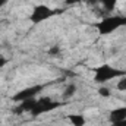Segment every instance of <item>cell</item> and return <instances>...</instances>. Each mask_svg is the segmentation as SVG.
<instances>
[{"label":"cell","instance_id":"3957f363","mask_svg":"<svg viewBox=\"0 0 126 126\" xmlns=\"http://www.w3.org/2000/svg\"><path fill=\"white\" fill-rule=\"evenodd\" d=\"M54 13L56 12L51 7H48L47 4H37L32 9V13H31V16H30V19H31L32 24H40V22H44L48 18H51Z\"/></svg>","mask_w":126,"mask_h":126},{"label":"cell","instance_id":"7a4b0ae2","mask_svg":"<svg viewBox=\"0 0 126 126\" xmlns=\"http://www.w3.org/2000/svg\"><path fill=\"white\" fill-rule=\"evenodd\" d=\"M123 75H125L123 70L116 69V67L104 63V64H101V66H98L95 69L94 81L98 82V84H104V82H109V81H111L114 78H119V76H123Z\"/></svg>","mask_w":126,"mask_h":126},{"label":"cell","instance_id":"52a82bcc","mask_svg":"<svg viewBox=\"0 0 126 126\" xmlns=\"http://www.w3.org/2000/svg\"><path fill=\"white\" fill-rule=\"evenodd\" d=\"M69 120L73 126H85V123H87V119L82 114H70Z\"/></svg>","mask_w":126,"mask_h":126},{"label":"cell","instance_id":"30bf717a","mask_svg":"<svg viewBox=\"0 0 126 126\" xmlns=\"http://www.w3.org/2000/svg\"><path fill=\"white\" fill-rule=\"evenodd\" d=\"M117 90H120V91H125L126 90V75H123L122 79L117 82Z\"/></svg>","mask_w":126,"mask_h":126},{"label":"cell","instance_id":"9c48e42d","mask_svg":"<svg viewBox=\"0 0 126 126\" xmlns=\"http://www.w3.org/2000/svg\"><path fill=\"white\" fill-rule=\"evenodd\" d=\"M76 93V87L72 84V85H67L66 87V90H64V93H63V97L64 98H70V97H73Z\"/></svg>","mask_w":126,"mask_h":126},{"label":"cell","instance_id":"277c9868","mask_svg":"<svg viewBox=\"0 0 126 126\" xmlns=\"http://www.w3.org/2000/svg\"><path fill=\"white\" fill-rule=\"evenodd\" d=\"M59 106V103L53 101L51 98H37V103L34 106V109L31 110L32 116H38V114H43V113H47L53 109H56Z\"/></svg>","mask_w":126,"mask_h":126},{"label":"cell","instance_id":"8fae6325","mask_svg":"<svg viewBox=\"0 0 126 126\" xmlns=\"http://www.w3.org/2000/svg\"><path fill=\"white\" fill-rule=\"evenodd\" d=\"M98 94L101 95V97H110V90L109 88H104V87H101V88H98Z\"/></svg>","mask_w":126,"mask_h":126},{"label":"cell","instance_id":"7c38bea8","mask_svg":"<svg viewBox=\"0 0 126 126\" xmlns=\"http://www.w3.org/2000/svg\"><path fill=\"white\" fill-rule=\"evenodd\" d=\"M50 54H53V56L54 54H59V47H51L50 48Z\"/></svg>","mask_w":126,"mask_h":126},{"label":"cell","instance_id":"8992f818","mask_svg":"<svg viewBox=\"0 0 126 126\" xmlns=\"http://www.w3.org/2000/svg\"><path fill=\"white\" fill-rule=\"evenodd\" d=\"M111 125L117 123V122H122L126 119V107H119V109H114L110 111V116H109Z\"/></svg>","mask_w":126,"mask_h":126},{"label":"cell","instance_id":"ba28073f","mask_svg":"<svg viewBox=\"0 0 126 126\" xmlns=\"http://www.w3.org/2000/svg\"><path fill=\"white\" fill-rule=\"evenodd\" d=\"M100 1H101L103 7H104L107 12H111V10L116 7V4H117L119 0H100Z\"/></svg>","mask_w":126,"mask_h":126},{"label":"cell","instance_id":"4fadbf2b","mask_svg":"<svg viewBox=\"0 0 126 126\" xmlns=\"http://www.w3.org/2000/svg\"><path fill=\"white\" fill-rule=\"evenodd\" d=\"M113 126H126V119H125V120H122V122H117V123H114Z\"/></svg>","mask_w":126,"mask_h":126},{"label":"cell","instance_id":"5b68a950","mask_svg":"<svg viewBox=\"0 0 126 126\" xmlns=\"http://www.w3.org/2000/svg\"><path fill=\"white\" fill-rule=\"evenodd\" d=\"M41 91V87H28L24 88L22 91H19L18 94L13 97V100L16 103H21L24 100H30V98H37V94Z\"/></svg>","mask_w":126,"mask_h":126},{"label":"cell","instance_id":"9a60e30c","mask_svg":"<svg viewBox=\"0 0 126 126\" xmlns=\"http://www.w3.org/2000/svg\"><path fill=\"white\" fill-rule=\"evenodd\" d=\"M6 3H7V0H0V7H1V6H4Z\"/></svg>","mask_w":126,"mask_h":126},{"label":"cell","instance_id":"6da1fadb","mask_svg":"<svg viewBox=\"0 0 126 126\" xmlns=\"http://www.w3.org/2000/svg\"><path fill=\"white\" fill-rule=\"evenodd\" d=\"M123 25H126V16H104L97 24V30L101 35H107Z\"/></svg>","mask_w":126,"mask_h":126},{"label":"cell","instance_id":"5bb4252c","mask_svg":"<svg viewBox=\"0 0 126 126\" xmlns=\"http://www.w3.org/2000/svg\"><path fill=\"white\" fill-rule=\"evenodd\" d=\"M6 62H7V60H6L4 57H0V67H1V66H4V64H6Z\"/></svg>","mask_w":126,"mask_h":126}]
</instances>
